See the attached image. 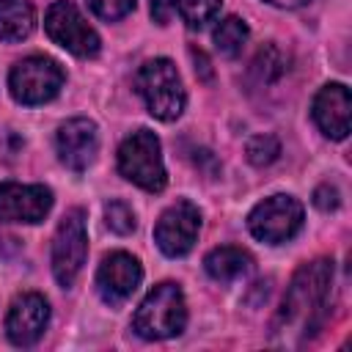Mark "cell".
Masks as SVG:
<instances>
[{
	"instance_id": "cell-1",
	"label": "cell",
	"mask_w": 352,
	"mask_h": 352,
	"mask_svg": "<svg viewBox=\"0 0 352 352\" xmlns=\"http://www.w3.org/2000/svg\"><path fill=\"white\" fill-rule=\"evenodd\" d=\"M330 283H333V261L316 258L311 264H302L286 289L283 305L275 319V330L278 333L300 330L302 338L311 336L319 327L322 314L327 308Z\"/></svg>"
},
{
	"instance_id": "cell-2",
	"label": "cell",
	"mask_w": 352,
	"mask_h": 352,
	"mask_svg": "<svg viewBox=\"0 0 352 352\" xmlns=\"http://www.w3.org/2000/svg\"><path fill=\"white\" fill-rule=\"evenodd\" d=\"M184 324H187V302H184L182 289L170 280L157 283L143 297V302L138 305V311L132 316L135 333L148 341L173 338L184 330Z\"/></svg>"
},
{
	"instance_id": "cell-3",
	"label": "cell",
	"mask_w": 352,
	"mask_h": 352,
	"mask_svg": "<svg viewBox=\"0 0 352 352\" xmlns=\"http://www.w3.org/2000/svg\"><path fill=\"white\" fill-rule=\"evenodd\" d=\"M138 91L148 107V113L160 121H176L184 110L187 94L182 77L168 58H151L138 72Z\"/></svg>"
},
{
	"instance_id": "cell-4",
	"label": "cell",
	"mask_w": 352,
	"mask_h": 352,
	"mask_svg": "<svg viewBox=\"0 0 352 352\" xmlns=\"http://www.w3.org/2000/svg\"><path fill=\"white\" fill-rule=\"evenodd\" d=\"M118 170L124 179H129L132 184H138L148 192H160L165 187L168 176H165V165H162V148L151 129H138L121 143Z\"/></svg>"
},
{
	"instance_id": "cell-5",
	"label": "cell",
	"mask_w": 352,
	"mask_h": 352,
	"mask_svg": "<svg viewBox=\"0 0 352 352\" xmlns=\"http://www.w3.org/2000/svg\"><path fill=\"white\" fill-rule=\"evenodd\" d=\"M63 88V69L58 60L30 55L19 60L8 74V91L19 104H44Z\"/></svg>"
},
{
	"instance_id": "cell-6",
	"label": "cell",
	"mask_w": 352,
	"mask_h": 352,
	"mask_svg": "<svg viewBox=\"0 0 352 352\" xmlns=\"http://www.w3.org/2000/svg\"><path fill=\"white\" fill-rule=\"evenodd\" d=\"M44 30L47 36L69 50L72 55L77 58H94L99 55V33L85 22V16L80 14V8L69 0H55L50 8H47V16H44Z\"/></svg>"
},
{
	"instance_id": "cell-7",
	"label": "cell",
	"mask_w": 352,
	"mask_h": 352,
	"mask_svg": "<svg viewBox=\"0 0 352 352\" xmlns=\"http://www.w3.org/2000/svg\"><path fill=\"white\" fill-rule=\"evenodd\" d=\"M88 256V231H85V212L82 209H69L55 231L52 239V275L55 280L69 289Z\"/></svg>"
},
{
	"instance_id": "cell-8",
	"label": "cell",
	"mask_w": 352,
	"mask_h": 352,
	"mask_svg": "<svg viewBox=\"0 0 352 352\" xmlns=\"http://www.w3.org/2000/svg\"><path fill=\"white\" fill-rule=\"evenodd\" d=\"M302 204L292 195H270L248 214V228L258 242L280 245L302 228Z\"/></svg>"
},
{
	"instance_id": "cell-9",
	"label": "cell",
	"mask_w": 352,
	"mask_h": 352,
	"mask_svg": "<svg viewBox=\"0 0 352 352\" xmlns=\"http://www.w3.org/2000/svg\"><path fill=\"white\" fill-rule=\"evenodd\" d=\"M201 231V212L195 204L190 201H176L173 206H168L157 226H154V242L160 245V250L170 258L184 256L192 250L195 239Z\"/></svg>"
},
{
	"instance_id": "cell-10",
	"label": "cell",
	"mask_w": 352,
	"mask_h": 352,
	"mask_svg": "<svg viewBox=\"0 0 352 352\" xmlns=\"http://www.w3.org/2000/svg\"><path fill=\"white\" fill-rule=\"evenodd\" d=\"M52 209V190L44 184H0V220L3 223H41Z\"/></svg>"
},
{
	"instance_id": "cell-11",
	"label": "cell",
	"mask_w": 352,
	"mask_h": 352,
	"mask_svg": "<svg viewBox=\"0 0 352 352\" xmlns=\"http://www.w3.org/2000/svg\"><path fill=\"white\" fill-rule=\"evenodd\" d=\"M55 148H58L60 162L69 170L82 173L96 160V151H99L96 124L91 118H82V116L63 121L58 126V135H55Z\"/></svg>"
},
{
	"instance_id": "cell-12",
	"label": "cell",
	"mask_w": 352,
	"mask_h": 352,
	"mask_svg": "<svg viewBox=\"0 0 352 352\" xmlns=\"http://www.w3.org/2000/svg\"><path fill=\"white\" fill-rule=\"evenodd\" d=\"M143 278V267L132 253L116 250L110 256H104V261L96 270V289L99 297L107 305H121L124 300L132 297V292L140 286Z\"/></svg>"
},
{
	"instance_id": "cell-13",
	"label": "cell",
	"mask_w": 352,
	"mask_h": 352,
	"mask_svg": "<svg viewBox=\"0 0 352 352\" xmlns=\"http://www.w3.org/2000/svg\"><path fill=\"white\" fill-rule=\"evenodd\" d=\"M50 322V305L41 294L36 292H25L19 297H14L8 316H6V336L11 344L16 346H30L41 338V333L47 330Z\"/></svg>"
},
{
	"instance_id": "cell-14",
	"label": "cell",
	"mask_w": 352,
	"mask_h": 352,
	"mask_svg": "<svg viewBox=\"0 0 352 352\" xmlns=\"http://www.w3.org/2000/svg\"><path fill=\"white\" fill-rule=\"evenodd\" d=\"M314 121L330 140H344L352 126V96L341 82H327L314 96Z\"/></svg>"
},
{
	"instance_id": "cell-15",
	"label": "cell",
	"mask_w": 352,
	"mask_h": 352,
	"mask_svg": "<svg viewBox=\"0 0 352 352\" xmlns=\"http://www.w3.org/2000/svg\"><path fill=\"white\" fill-rule=\"evenodd\" d=\"M204 267H206L209 278H214L220 283H231V280H236V278H242L253 270V258L242 248L223 245V248H214V250L206 253Z\"/></svg>"
},
{
	"instance_id": "cell-16",
	"label": "cell",
	"mask_w": 352,
	"mask_h": 352,
	"mask_svg": "<svg viewBox=\"0 0 352 352\" xmlns=\"http://www.w3.org/2000/svg\"><path fill=\"white\" fill-rule=\"evenodd\" d=\"M36 28V11L28 0H0V41H22Z\"/></svg>"
},
{
	"instance_id": "cell-17",
	"label": "cell",
	"mask_w": 352,
	"mask_h": 352,
	"mask_svg": "<svg viewBox=\"0 0 352 352\" xmlns=\"http://www.w3.org/2000/svg\"><path fill=\"white\" fill-rule=\"evenodd\" d=\"M248 25L239 19V16H226L214 25L212 30V41H214V50L226 58H236L248 41Z\"/></svg>"
},
{
	"instance_id": "cell-18",
	"label": "cell",
	"mask_w": 352,
	"mask_h": 352,
	"mask_svg": "<svg viewBox=\"0 0 352 352\" xmlns=\"http://www.w3.org/2000/svg\"><path fill=\"white\" fill-rule=\"evenodd\" d=\"M220 6H223V0H179L176 3L179 14H182V19L190 30H198V28L209 25L220 14Z\"/></svg>"
},
{
	"instance_id": "cell-19",
	"label": "cell",
	"mask_w": 352,
	"mask_h": 352,
	"mask_svg": "<svg viewBox=\"0 0 352 352\" xmlns=\"http://www.w3.org/2000/svg\"><path fill=\"white\" fill-rule=\"evenodd\" d=\"M250 72L256 74L258 82H275V80L286 72V58H283V52H280L278 47L270 44V47L258 50V55L253 58Z\"/></svg>"
},
{
	"instance_id": "cell-20",
	"label": "cell",
	"mask_w": 352,
	"mask_h": 352,
	"mask_svg": "<svg viewBox=\"0 0 352 352\" xmlns=\"http://www.w3.org/2000/svg\"><path fill=\"white\" fill-rule=\"evenodd\" d=\"M245 154H248L250 165L264 168V165H270V162L278 160L280 143H278V138H272V135H253V138L245 143Z\"/></svg>"
},
{
	"instance_id": "cell-21",
	"label": "cell",
	"mask_w": 352,
	"mask_h": 352,
	"mask_svg": "<svg viewBox=\"0 0 352 352\" xmlns=\"http://www.w3.org/2000/svg\"><path fill=\"white\" fill-rule=\"evenodd\" d=\"M104 223H107V228H110L113 234H121V236H124V234H132L135 226H138L132 206L124 204V201H110V204L104 206Z\"/></svg>"
},
{
	"instance_id": "cell-22",
	"label": "cell",
	"mask_w": 352,
	"mask_h": 352,
	"mask_svg": "<svg viewBox=\"0 0 352 352\" xmlns=\"http://www.w3.org/2000/svg\"><path fill=\"white\" fill-rule=\"evenodd\" d=\"M91 11L99 16V19H107V22H116L121 16H126L132 8H135V0H88Z\"/></svg>"
},
{
	"instance_id": "cell-23",
	"label": "cell",
	"mask_w": 352,
	"mask_h": 352,
	"mask_svg": "<svg viewBox=\"0 0 352 352\" xmlns=\"http://www.w3.org/2000/svg\"><path fill=\"white\" fill-rule=\"evenodd\" d=\"M338 204H341V192H338L333 184H319V187L314 190V206H316V209L333 212V209H338Z\"/></svg>"
},
{
	"instance_id": "cell-24",
	"label": "cell",
	"mask_w": 352,
	"mask_h": 352,
	"mask_svg": "<svg viewBox=\"0 0 352 352\" xmlns=\"http://www.w3.org/2000/svg\"><path fill=\"white\" fill-rule=\"evenodd\" d=\"M176 11V0H151V16L157 25H168Z\"/></svg>"
},
{
	"instance_id": "cell-25",
	"label": "cell",
	"mask_w": 352,
	"mask_h": 352,
	"mask_svg": "<svg viewBox=\"0 0 352 352\" xmlns=\"http://www.w3.org/2000/svg\"><path fill=\"white\" fill-rule=\"evenodd\" d=\"M264 3L278 6V8H300V6H305V3H311V0H264Z\"/></svg>"
}]
</instances>
